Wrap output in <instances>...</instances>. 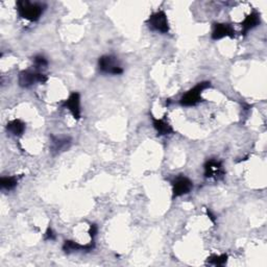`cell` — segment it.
<instances>
[{"label": "cell", "instance_id": "5bb4252c", "mask_svg": "<svg viewBox=\"0 0 267 267\" xmlns=\"http://www.w3.org/2000/svg\"><path fill=\"white\" fill-rule=\"evenodd\" d=\"M6 128L8 132L10 134V135H13L15 137H20L23 135L24 132H26V126L20 119H14V120L10 121V122L6 124Z\"/></svg>", "mask_w": 267, "mask_h": 267}, {"label": "cell", "instance_id": "2e32d148", "mask_svg": "<svg viewBox=\"0 0 267 267\" xmlns=\"http://www.w3.org/2000/svg\"><path fill=\"white\" fill-rule=\"evenodd\" d=\"M207 262L209 264L212 265H216V266H222L224 264H226L228 262V254H220V256H216V254H213V256L209 257Z\"/></svg>", "mask_w": 267, "mask_h": 267}, {"label": "cell", "instance_id": "9c48e42d", "mask_svg": "<svg viewBox=\"0 0 267 267\" xmlns=\"http://www.w3.org/2000/svg\"><path fill=\"white\" fill-rule=\"evenodd\" d=\"M62 106L67 108L76 120L80 119V95L78 92L71 93L68 98L62 102Z\"/></svg>", "mask_w": 267, "mask_h": 267}, {"label": "cell", "instance_id": "277c9868", "mask_svg": "<svg viewBox=\"0 0 267 267\" xmlns=\"http://www.w3.org/2000/svg\"><path fill=\"white\" fill-rule=\"evenodd\" d=\"M48 80L47 76H45L40 70H22L18 76V82L21 88H30L34 86V84L40 82L44 84Z\"/></svg>", "mask_w": 267, "mask_h": 267}, {"label": "cell", "instance_id": "9a60e30c", "mask_svg": "<svg viewBox=\"0 0 267 267\" xmlns=\"http://www.w3.org/2000/svg\"><path fill=\"white\" fill-rule=\"evenodd\" d=\"M18 185V178L17 176H4L0 178V186L4 190L10 191L16 188Z\"/></svg>", "mask_w": 267, "mask_h": 267}, {"label": "cell", "instance_id": "4fadbf2b", "mask_svg": "<svg viewBox=\"0 0 267 267\" xmlns=\"http://www.w3.org/2000/svg\"><path fill=\"white\" fill-rule=\"evenodd\" d=\"M152 126L159 136L172 135V134L174 132L172 126L164 119H158V118L152 117Z\"/></svg>", "mask_w": 267, "mask_h": 267}, {"label": "cell", "instance_id": "3957f363", "mask_svg": "<svg viewBox=\"0 0 267 267\" xmlns=\"http://www.w3.org/2000/svg\"><path fill=\"white\" fill-rule=\"evenodd\" d=\"M98 69L104 74L120 76L124 74V68L121 67L118 58L112 54H106L98 58Z\"/></svg>", "mask_w": 267, "mask_h": 267}, {"label": "cell", "instance_id": "5b68a950", "mask_svg": "<svg viewBox=\"0 0 267 267\" xmlns=\"http://www.w3.org/2000/svg\"><path fill=\"white\" fill-rule=\"evenodd\" d=\"M148 26L154 30L161 34H168L170 30L167 15L164 10H158L156 13L152 14L146 20Z\"/></svg>", "mask_w": 267, "mask_h": 267}, {"label": "cell", "instance_id": "7c38bea8", "mask_svg": "<svg viewBox=\"0 0 267 267\" xmlns=\"http://www.w3.org/2000/svg\"><path fill=\"white\" fill-rule=\"evenodd\" d=\"M94 248H95V242H94V240H91L90 244H84V246H82V244H78V242H76L74 240H65L62 248H63V250L66 254H71V252H82V250L90 252V250H94Z\"/></svg>", "mask_w": 267, "mask_h": 267}, {"label": "cell", "instance_id": "e0dca14e", "mask_svg": "<svg viewBox=\"0 0 267 267\" xmlns=\"http://www.w3.org/2000/svg\"><path fill=\"white\" fill-rule=\"evenodd\" d=\"M32 62H34V67L37 70H40L42 68H46L48 66L47 58L42 54L34 56L32 58Z\"/></svg>", "mask_w": 267, "mask_h": 267}, {"label": "cell", "instance_id": "ba28073f", "mask_svg": "<svg viewBox=\"0 0 267 267\" xmlns=\"http://www.w3.org/2000/svg\"><path fill=\"white\" fill-rule=\"evenodd\" d=\"M236 32L230 24L214 23L211 37L213 40H220L224 38H235Z\"/></svg>", "mask_w": 267, "mask_h": 267}, {"label": "cell", "instance_id": "d6986e66", "mask_svg": "<svg viewBox=\"0 0 267 267\" xmlns=\"http://www.w3.org/2000/svg\"><path fill=\"white\" fill-rule=\"evenodd\" d=\"M97 233H98V226H97L95 224H91L90 226V228H89V235L91 237V240H94Z\"/></svg>", "mask_w": 267, "mask_h": 267}, {"label": "cell", "instance_id": "52a82bcc", "mask_svg": "<svg viewBox=\"0 0 267 267\" xmlns=\"http://www.w3.org/2000/svg\"><path fill=\"white\" fill-rule=\"evenodd\" d=\"M204 178H214V180H222L226 172L224 169L222 162L217 159H210L204 165Z\"/></svg>", "mask_w": 267, "mask_h": 267}, {"label": "cell", "instance_id": "6da1fadb", "mask_svg": "<svg viewBox=\"0 0 267 267\" xmlns=\"http://www.w3.org/2000/svg\"><path fill=\"white\" fill-rule=\"evenodd\" d=\"M46 6L41 2H32L28 0H20L17 2L18 14L22 19L30 22L38 21L43 15Z\"/></svg>", "mask_w": 267, "mask_h": 267}, {"label": "cell", "instance_id": "30bf717a", "mask_svg": "<svg viewBox=\"0 0 267 267\" xmlns=\"http://www.w3.org/2000/svg\"><path fill=\"white\" fill-rule=\"evenodd\" d=\"M50 152L54 154H58L66 152L71 145V139L69 137H50Z\"/></svg>", "mask_w": 267, "mask_h": 267}, {"label": "cell", "instance_id": "ac0fdd59", "mask_svg": "<svg viewBox=\"0 0 267 267\" xmlns=\"http://www.w3.org/2000/svg\"><path fill=\"white\" fill-rule=\"evenodd\" d=\"M56 235L54 234V232L52 230V228H48L46 233H45V240H50V241H54L56 240Z\"/></svg>", "mask_w": 267, "mask_h": 267}, {"label": "cell", "instance_id": "8fae6325", "mask_svg": "<svg viewBox=\"0 0 267 267\" xmlns=\"http://www.w3.org/2000/svg\"><path fill=\"white\" fill-rule=\"evenodd\" d=\"M260 23H261L260 14L256 10L252 12V13L250 15H248L244 18V20L241 22V34H246L252 28H257Z\"/></svg>", "mask_w": 267, "mask_h": 267}, {"label": "cell", "instance_id": "7a4b0ae2", "mask_svg": "<svg viewBox=\"0 0 267 267\" xmlns=\"http://www.w3.org/2000/svg\"><path fill=\"white\" fill-rule=\"evenodd\" d=\"M211 87L210 82H198L196 86H194L192 89L187 91L183 96L180 97V104L183 106H194L202 102V94L206 89H209Z\"/></svg>", "mask_w": 267, "mask_h": 267}, {"label": "cell", "instance_id": "8992f818", "mask_svg": "<svg viewBox=\"0 0 267 267\" xmlns=\"http://www.w3.org/2000/svg\"><path fill=\"white\" fill-rule=\"evenodd\" d=\"M172 198H180L186 196L190 193L193 189V182L185 176H178L172 180Z\"/></svg>", "mask_w": 267, "mask_h": 267}]
</instances>
